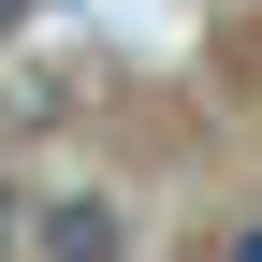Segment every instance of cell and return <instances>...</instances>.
<instances>
[{
	"label": "cell",
	"mask_w": 262,
	"mask_h": 262,
	"mask_svg": "<svg viewBox=\"0 0 262 262\" xmlns=\"http://www.w3.org/2000/svg\"><path fill=\"white\" fill-rule=\"evenodd\" d=\"M44 262H117V204L102 189H58L44 204Z\"/></svg>",
	"instance_id": "1"
},
{
	"label": "cell",
	"mask_w": 262,
	"mask_h": 262,
	"mask_svg": "<svg viewBox=\"0 0 262 262\" xmlns=\"http://www.w3.org/2000/svg\"><path fill=\"white\" fill-rule=\"evenodd\" d=\"M15 233H29V219H15V175H0V262H15Z\"/></svg>",
	"instance_id": "2"
},
{
	"label": "cell",
	"mask_w": 262,
	"mask_h": 262,
	"mask_svg": "<svg viewBox=\"0 0 262 262\" xmlns=\"http://www.w3.org/2000/svg\"><path fill=\"white\" fill-rule=\"evenodd\" d=\"M233 262H262V219H248V233H233Z\"/></svg>",
	"instance_id": "3"
},
{
	"label": "cell",
	"mask_w": 262,
	"mask_h": 262,
	"mask_svg": "<svg viewBox=\"0 0 262 262\" xmlns=\"http://www.w3.org/2000/svg\"><path fill=\"white\" fill-rule=\"evenodd\" d=\"M15 15H29V0H0V29H15Z\"/></svg>",
	"instance_id": "4"
}]
</instances>
